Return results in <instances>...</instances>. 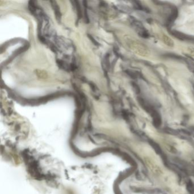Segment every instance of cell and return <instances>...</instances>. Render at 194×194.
Wrapping results in <instances>:
<instances>
[{"instance_id": "cell-3", "label": "cell", "mask_w": 194, "mask_h": 194, "mask_svg": "<svg viewBox=\"0 0 194 194\" xmlns=\"http://www.w3.org/2000/svg\"><path fill=\"white\" fill-rule=\"evenodd\" d=\"M162 40H163V42H164V43L166 45H167V46H169L170 47H173L174 46V41L167 35H163L162 37Z\"/></svg>"}, {"instance_id": "cell-2", "label": "cell", "mask_w": 194, "mask_h": 194, "mask_svg": "<svg viewBox=\"0 0 194 194\" xmlns=\"http://www.w3.org/2000/svg\"><path fill=\"white\" fill-rule=\"evenodd\" d=\"M133 50L136 51L138 55H140L142 57H149L150 55V51L149 47L145 45L144 43L135 41L133 42Z\"/></svg>"}, {"instance_id": "cell-1", "label": "cell", "mask_w": 194, "mask_h": 194, "mask_svg": "<svg viewBox=\"0 0 194 194\" xmlns=\"http://www.w3.org/2000/svg\"><path fill=\"white\" fill-rule=\"evenodd\" d=\"M24 153L27 170L33 179L38 181L56 183L60 180L61 167L59 162L51 154L35 150Z\"/></svg>"}, {"instance_id": "cell-4", "label": "cell", "mask_w": 194, "mask_h": 194, "mask_svg": "<svg viewBox=\"0 0 194 194\" xmlns=\"http://www.w3.org/2000/svg\"><path fill=\"white\" fill-rule=\"evenodd\" d=\"M188 52H190V54L194 56V47H188Z\"/></svg>"}]
</instances>
